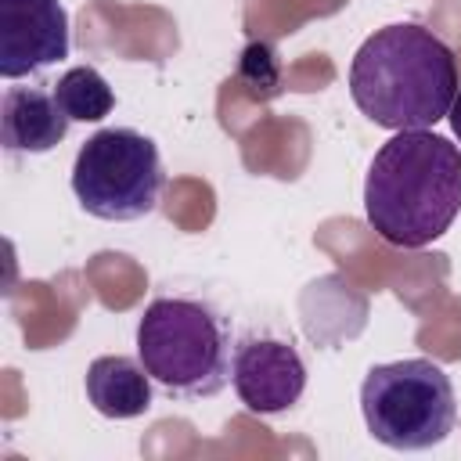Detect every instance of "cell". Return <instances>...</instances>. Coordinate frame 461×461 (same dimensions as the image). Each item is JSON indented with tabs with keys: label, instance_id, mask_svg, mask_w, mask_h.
Instances as JSON below:
<instances>
[{
	"label": "cell",
	"instance_id": "cell-11",
	"mask_svg": "<svg viewBox=\"0 0 461 461\" xmlns=\"http://www.w3.org/2000/svg\"><path fill=\"white\" fill-rule=\"evenodd\" d=\"M238 79H241L252 94H259V97H274V94L281 90V61H277L274 43H267V40H252V43L241 50Z\"/></svg>",
	"mask_w": 461,
	"mask_h": 461
},
{
	"label": "cell",
	"instance_id": "cell-6",
	"mask_svg": "<svg viewBox=\"0 0 461 461\" xmlns=\"http://www.w3.org/2000/svg\"><path fill=\"white\" fill-rule=\"evenodd\" d=\"M230 382L252 414H281L306 393V360L295 342L277 331H245L234 342Z\"/></svg>",
	"mask_w": 461,
	"mask_h": 461
},
{
	"label": "cell",
	"instance_id": "cell-4",
	"mask_svg": "<svg viewBox=\"0 0 461 461\" xmlns=\"http://www.w3.org/2000/svg\"><path fill=\"white\" fill-rule=\"evenodd\" d=\"M360 411L367 432L389 450H429L454 432L457 396L450 375L425 360L407 357L375 364L360 385Z\"/></svg>",
	"mask_w": 461,
	"mask_h": 461
},
{
	"label": "cell",
	"instance_id": "cell-2",
	"mask_svg": "<svg viewBox=\"0 0 461 461\" xmlns=\"http://www.w3.org/2000/svg\"><path fill=\"white\" fill-rule=\"evenodd\" d=\"M454 50L418 22L371 32L349 65L353 104L385 130H429L457 97Z\"/></svg>",
	"mask_w": 461,
	"mask_h": 461
},
{
	"label": "cell",
	"instance_id": "cell-5",
	"mask_svg": "<svg viewBox=\"0 0 461 461\" xmlns=\"http://www.w3.org/2000/svg\"><path fill=\"white\" fill-rule=\"evenodd\" d=\"M166 173L158 144L130 126L97 130L72 162V194L83 212L130 223L155 212Z\"/></svg>",
	"mask_w": 461,
	"mask_h": 461
},
{
	"label": "cell",
	"instance_id": "cell-12",
	"mask_svg": "<svg viewBox=\"0 0 461 461\" xmlns=\"http://www.w3.org/2000/svg\"><path fill=\"white\" fill-rule=\"evenodd\" d=\"M450 130H454V137L461 140V86H457V97H454V104H450Z\"/></svg>",
	"mask_w": 461,
	"mask_h": 461
},
{
	"label": "cell",
	"instance_id": "cell-10",
	"mask_svg": "<svg viewBox=\"0 0 461 461\" xmlns=\"http://www.w3.org/2000/svg\"><path fill=\"white\" fill-rule=\"evenodd\" d=\"M54 97L72 122H101L115 108L108 79L94 65H76L54 83Z\"/></svg>",
	"mask_w": 461,
	"mask_h": 461
},
{
	"label": "cell",
	"instance_id": "cell-7",
	"mask_svg": "<svg viewBox=\"0 0 461 461\" xmlns=\"http://www.w3.org/2000/svg\"><path fill=\"white\" fill-rule=\"evenodd\" d=\"M68 11L61 0H0V76L22 79L68 58Z\"/></svg>",
	"mask_w": 461,
	"mask_h": 461
},
{
	"label": "cell",
	"instance_id": "cell-1",
	"mask_svg": "<svg viewBox=\"0 0 461 461\" xmlns=\"http://www.w3.org/2000/svg\"><path fill=\"white\" fill-rule=\"evenodd\" d=\"M461 212V148L432 130H396L367 169L364 216L396 249H425Z\"/></svg>",
	"mask_w": 461,
	"mask_h": 461
},
{
	"label": "cell",
	"instance_id": "cell-9",
	"mask_svg": "<svg viewBox=\"0 0 461 461\" xmlns=\"http://www.w3.org/2000/svg\"><path fill=\"white\" fill-rule=\"evenodd\" d=\"M151 375L140 364V357H122V353H108L97 357L86 367V400L97 414L115 418V421H130L151 411Z\"/></svg>",
	"mask_w": 461,
	"mask_h": 461
},
{
	"label": "cell",
	"instance_id": "cell-8",
	"mask_svg": "<svg viewBox=\"0 0 461 461\" xmlns=\"http://www.w3.org/2000/svg\"><path fill=\"white\" fill-rule=\"evenodd\" d=\"M68 115L54 90L43 86H7L0 101V140L11 155H43L58 148L68 133Z\"/></svg>",
	"mask_w": 461,
	"mask_h": 461
},
{
	"label": "cell",
	"instance_id": "cell-3",
	"mask_svg": "<svg viewBox=\"0 0 461 461\" xmlns=\"http://www.w3.org/2000/svg\"><path fill=\"white\" fill-rule=\"evenodd\" d=\"M137 357L169 396H216L230 382V324L209 299L158 295L137 321Z\"/></svg>",
	"mask_w": 461,
	"mask_h": 461
}]
</instances>
